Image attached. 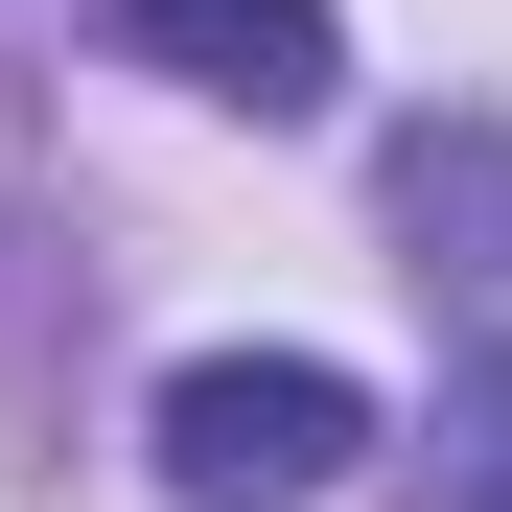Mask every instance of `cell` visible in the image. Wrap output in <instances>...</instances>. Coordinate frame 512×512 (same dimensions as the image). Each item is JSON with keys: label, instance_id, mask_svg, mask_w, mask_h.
<instances>
[{"label": "cell", "instance_id": "277c9868", "mask_svg": "<svg viewBox=\"0 0 512 512\" xmlns=\"http://www.w3.org/2000/svg\"><path fill=\"white\" fill-rule=\"evenodd\" d=\"M419 512H512V350L443 373V419H419Z\"/></svg>", "mask_w": 512, "mask_h": 512}, {"label": "cell", "instance_id": "7a4b0ae2", "mask_svg": "<svg viewBox=\"0 0 512 512\" xmlns=\"http://www.w3.org/2000/svg\"><path fill=\"white\" fill-rule=\"evenodd\" d=\"M117 47L163 94H210V117H326L350 94V24L326 0H117Z\"/></svg>", "mask_w": 512, "mask_h": 512}, {"label": "cell", "instance_id": "3957f363", "mask_svg": "<svg viewBox=\"0 0 512 512\" xmlns=\"http://www.w3.org/2000/svg\"><path fill=\"white\" fill-rule=\"evenodd\" d=\"M396 233H419V280H512V140H489V117L419 140V163H396Z\"/></svg>", "mask_w": 512, "mask_h": 512}, {"label": "cell", "instance_id": "6da1fadb", "mask_svg": "<svg viewBox=\"0 0 512 512\" xmlns=\"http://www.w3.org/2000/svg\"><path fill=\"white\" fill-rule=\"evenodd\" d=\"M350 443H373V396L326 350H187L163 373V489L187 512H303V489H350Z\"/></svg>", "mask_w": 512, "mask_h": 512}]
</instances>
